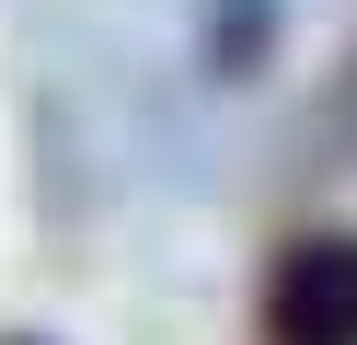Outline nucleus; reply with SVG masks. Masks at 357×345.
<instances>
[{
	"mask_svg": "<svg viewBox=\"0 0 357 345\" xmlns=\"http://www.w3.org/2000/svg\"><path fill=\"white\" fill-rule=\"evenodd\" d=\"M277 35H288L277 0H208V12H196V58H208L219 81H254V69L277 58Z\"/></svg>",
	"mask_w": 357,
	"mask_h": 345,
	"instance_id": "2",
	"label": "nucleus"
},
{
	"mask_svg": "<svg viewBox=\"0 0 357 345\" xmlns=\"http://www.w3.org/2000/svg\"><path fill=\"white\" fill-rule=\"evenodd\" d=\"M0 345H47V334H0Z\"/></svg>",
	"mask_w": 357,
	"mask_h": 345,
	"instance_id": "3",
	"label": "nucleus"
},
{
	"mask_svg": "<svg viewBox=\"0 0 357 345\" xmlns=\"http://www.w3.org/2000/svg\"><path fill=\"white\" fill-rule=\"evenodd\" d=\"M265 345H357V230L323 219V230H288L265 253Z\"/></svg>",
	"mask_w": 357,
	"mask_h": 345,
	"instance_id": "1",
	"label": "nucleus"
}]
</instances>
